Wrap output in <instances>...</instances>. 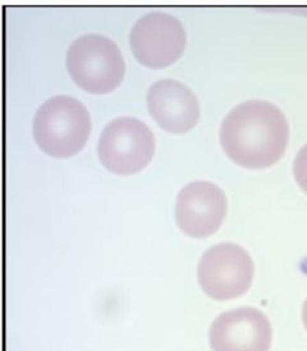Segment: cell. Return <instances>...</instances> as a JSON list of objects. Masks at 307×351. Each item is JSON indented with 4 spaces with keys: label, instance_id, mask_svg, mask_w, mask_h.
<instances>
[{
    "label": "cell",
    "instance_id": "1",
    "mask_svg": "<svg viewBox=\"0 0 307 351\" xmlns=\"http://www.w3.org/2000/svg\"><path fill=\"white\" fill-rule=\"evenodd\" d=\"M289 127L284 113L265 100H249L223 119L221 144L241 167L260 169L278 162L288 145Z\"/></svg>",
    "mask_w": 307,
    "mask_h": 351
},
{
    "label": "cell",
    "instance_id": "2",
    "mask_svg": "<svg viewBox=\"0 0 307 351\" xmlns=\"http://www.w3.org/2000/svg\"><path fill=\"white\" fill-rule=\"evenodd\" d=\"M86 107L72 97H54L38 108L32 132L38 147L54 158H69L82 150L90 136Z\"/></svg>",
    "mask_w": 307,
    "mask_h": 351
},
{
    "label": "cell",
    "instance_id": "3",
    "mask_svg": "<svg viewBox=\"0 0 307 351\" xmlns=\"http://www.w3.org/2000/svg\"><path fill=\"white\" fill-rule=\"evenodd\" d=\"M69 76L91 94H108L121 85L125 66L114 41L103 35H84L72 43L67 54Z\"/></svg>",
    "mask_w": 307,
    "mask_h": 351
},
{
    "label": "cell",
    "instance_id": "4",
    "mask_svg": "<svg viewBox=\"0 0 307 351\" xmlns=\"http://www.w3.org/2000/svg\"><path fill=\"white\" fill-rule=\"evenodd\" d=\"M155 152L151 130L134 117L113 119L97 144L101 165L115 175H134L150 163Z\"/></svg>",
    "mask_w": 307,
    "mask_h": 351
},
{
    "label": "cell",
    "instance_id": "5",
    "mask_svg": "<svg viewBox=\"0 0 307 351\" xmlns=\"http://www.w3.org/2000/svg\"><path fill=\"white\" fill-rule=\"evenodd\" d=\"M254 274L249 254L232 243L211 246L202 255L197 269L202 291L214 300H230L247 293Z\"/></svg>",
    "mask_w": 307,
    "mask_h": 351
},
{
    "label": "cell",
    "instance_id": "6",
    "mask_svg": "<svg viewBox=\"0 0 307 351\" xmlns=\"http://www.w3.org/2000/svg\"><path fill=\"white\" fill-rule=\"evenodd\" d=\"M130 43L141 64L149 69H165L182 56L186 31L175 17L154 12L134 23Z\"/></svg>",
    "mask_w": 307,
    "mask_h": 351
},
{
    "label": "cell",
    "instance_id": "7",
    "mask_svg": "<svg viewBox=\"0 0 307 351\" xmlns=\"http://www.w3.org/2000/svg\"><path fill=\"white\" fill-rule=\"evenodd\" d=\"M227 215V197L219 186L195 181L180 191L175 221L183 234L204 239L215 234Z\"/></svg>",
    "mask_w": 307,
    "mask_h": 351
},
{
    "label": "cell",
    "instance_id": "8",
    "mask_svg": "<svg viewBox=\"0 0 307 351\" xmlns=\"http://www.w3.org/2000/svg\"><path fill=\"white\" fill-rule=\"evenodd\" d=\"M271 337L267 315L249 306L221 314L209 335L212 351H269Z\"/></svg>",
    "mask_w": 307,
    "mask_h": 351
},
{
    "label": "cell",
    "instance_id": "9",
    "mask_svg": "<svg viewBox=\"0 0 307 351\" xmlns=\"http://www.w3.org/2000/svg\"><path fill=\"white\" fill-rule=\"evenodd\" d=\"M146 103L151 117L165 131L183 134L196 126L200 104L186 85L175 80H162L149 88Z\"/></svg>",
    "mask_w": 307,
    "mask_h": 351
},
{
    "label": "cell",
    "instance_id": "10",
    "mask_svg": "<svg viewBox=\"0 0 307 351\" xmlns=\"http://www.w3.org/2000/svg\"><path fill=\"white\" fill-rule=\"evenodd\" d=\"M293 173L298 185L307 194V144L298 152L293 163Z\"/></svg>",
    "mask_w": 307,
    "mask_h": 351
},
{
    "label": "cell",
    "instance_id": "11",
    "mask_svg": "<svg viewBox=\"0 0 307 351\" xmlns=\"http://www.w3.org/2000/svg\"><path fill=\"white\" fill-rule=\"evenodd\" d=\"M302 319H304V323H305V327H306L307 330V299L305 304H304V308H302Z\"/></svg>",
    "mask_w": 307,
    "mask_h": 351
}]
</instances>
